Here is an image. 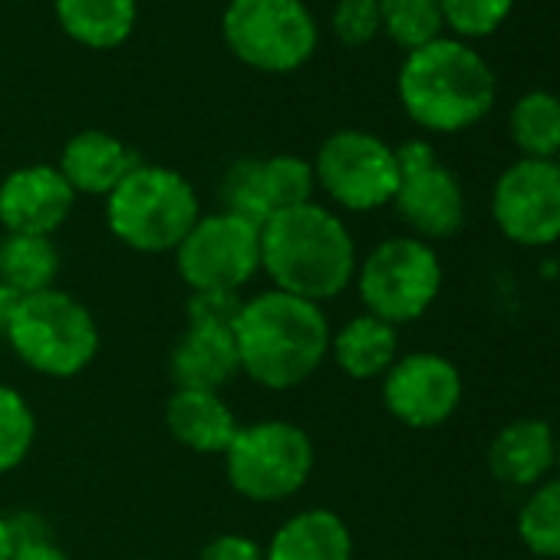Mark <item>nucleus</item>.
<instances>
[{
    "mask_svg": "<svg viewBox=\"0 0 560 560\" xmlns=\"http://www.w3.org/2000/svg\"><path fill=\"white\" fill-rule=\"evenodd\" d=\"M330 334L334 327L320 304L273 288L244 298L231 324L241 376L270 393L314 380L330 360Z\"/></svg>",
    "mask_w": 560,
    "mask_h": 560,
    "instance_id": "f257e3e1",
    "label": "nucleus"
},
{
    "mask_svg": "<svg viewBox=\"0 0 560 560\" xmlns=\"http://www.w3.org/2000/svg\"><path fill=\"white\" fill-rule=\"evenodd\" d=\"M357 267L353 231L330 205L307 201L260 224V273L270 277L273 291L324 307L347 294Z\"/></svg>",
    "mask_w": 560,
    "mask_h": 560,
    "instance_id": "f03ea898",
    "label": "nucleus"
},
{
    "mask_svg": "<svg viewBox=\"0 0 560 560\" xmlns=\"http://www.w3.org/2000/svg\"><path fill=\"white\" fill-rule=\"evenodd\" d=\"M396 96L422 132L455 136L478 126L494 109L498 77L471 44L439 37L406 54Z\"/></svg>",
    "mask_w": 560,
    "mask_h": 560,
    "instance_id": "7ed1b4c3",
    "label": "nucleus"
},
{
    "mask_svg": "<svg viewBox=\"0 0 560 560\" xmlns=\"http://www.w3.org/2000/svg\"><path fill=\"white\" fill-rule=\"evenodd\" d=\"M198 218L195 185L168 165L139 162L106 195V228L136 254H172Z\"/></svg>",
    "mask_w": 560,
    "mask_h": 560,
    "instance_id": "20e7f679",
    "label": "nucleus"
},
{
    "mask_svg": "<svg viewBox=\"0 0 560 560\" xmlns=\"http://www.w3.org/2000/svg\"><path fill=\"white\" fill-rule=\"evenodd\" d=\"M4 340L27 370L47 380H73L90 370L100 353L96 317L60 288L18 298Z\"/></svg>",
    "mask_w": 560,
    "mask_h": 560,
    "instance_id": "39448f33",
    "label": "nucleus"
},
{
    "mask_svg": "<svg viewBox=\"0 0 560 560\" xmlns=\"http://www.w3.org/2000/svg\"><path fill=\"white\" fill-rule=\"evenodd\" d=\"M224 478L244 501L277 504L304 491L314 475V439L291 419H257L228 445Z\"/></svg>",
    "mask_w": 560,
    "mask_h": 560,
    "instance_id": "423d86ee",
    "label": "nucleus"
},
{
    "mask_svg": "<svg viewBox=\"0 0 560 560\" xmlns=\"http://www.w3.org/2000/svg\"><path fill=\"white\" fill-rule=\"evenodd\" d=\"M221 40L247 70L288 77L320 47V27L304 0H228Z\"/></svg>",
    "mask_w": 560,
    "mask_h": 560,
    "instance_id": "0eeeda50",
    "label": "nucleus"
},
{
    "mask_svg": "<svg viewBox=\"0 0 560 560\" xmlns=\"http://www.w3.org/2000/svg\"><path fill=\"white\" fill-rule=\"evenodd\" d=\"M442 260L429 241L396 234L380 241L357 267V294L366 314L396 330L422 320L442 294Z\"/></svg>",
    "mask_w": 560,
    "mask_h": 560,
    "instance_id": "6e6552de",
    "label": "nucleus"
},
{
    "mask_svg": "<svg viewBox=\"0 0 560 560\" xmlns=\"http://www.w3.org/2000/svg\"><path fill=\"white\" fill-rule=\"evenodd\" d=\"M317 191L340 211L370 214L393 205L399 188L396 145L366 129L330 132L311 159Z\"/></svg>",
    "mask_w": 560,
    "mask_h": 560,
    "instance_id": "1a4fd4ad",
    "label": "nucleus"
},
{
    "mask_svg": "<svg viewBox=\"0 0 560 560\" xmlns=\"http://www.w3.org/2000/svg\"><path fill=\"white\" fill-rule=\"evenodd\" d=\"M172 254L182 284L191 294H241L260 273V224L228 208L208 214L201 211Z\"/></svg>",
    "mask_w": 560,
    "mask_h": 560,
    "instance_id": "9d476101",
    "label": "nucleus"
},
{
    "mask_svg": "<svg viewBox=\"0 0 560 560\" xmlns=\"http://www.w3.org/2000/svg\"><path fill=\"white\" fill-rule=\"evenodd\" d=\"M399 188L393 198L396 214L419 241H448L465 228V188L458 175L442 165L429 139H406L396 145Z\"/></svg>",
    "mask_w": 560,
    "mask_h": 560,
    "instance_id": "9b49d317",
    "label": "nucleus"
},
{
    "mask_svg": "<svg viewBox=\"0 0 560 560\" xmlns=\"http://www.w3.org/2000/svg\"><path fill=\"white\" fill-rule=\"evenodd\" d=\"M491 218L517 247H550L560 241V172L553 162L517 159L491 188Z\"/></svg>",
    "mask_w": 560,
    "mask_h": 560,
    "instance_id": "f8f14e48",
    "label": "nucleus"
},
{
    "mask_svg": "<svg viewBox=\"0 0 560 560\" xmlns=\"http://www.w3.org/2000/svg\"><path fill=\"white\" fill-rule=\"evenodd\" d=\"M465 399L462 370L442 353H406L383 376V406L406 429L445 425Z\"/></svg>",
    "mask_w": 560,
    "mask_h": 560,
    "instance_id": "ddd939ff",
    "label": "nucleus"
},
{
    "mask_svg": "<svg viewBox=\"0 0 560 560\" xmlns=\"http://www.w3.org/2000/svg\"><path fill=\"white\" fill-rule=\"evenodd\" d=\"M314 195H317V182H314L311 159L291 152L237 162L228 172L221 191L228 211L244 214L257 224H264L277 211L314 201Z\"/></svg>",
    "mask_w": 560,
    "mask_h": 560,
    "instance_id": "4468645a",
    "label": "nucleus"
},
{
    "mask_svg": "<svg viewBox=\"0 0 560 560\" xmlns=\"http://www.w3.org/2000/svg\"><path fill=\"white\" fill-rule=\"evenodd\" d=\"M77 205V191L57 165H21L0 182V224L8 234L54 237Z\"/></svg>",
    "mask_w": 560,
    "mask_h": 560,
    "instance_id": "2eb2a0df",
    "label": "nucleus"
},
{
    "mask_svg": "<svg viewBox=\"0 0 560 560\" xmlns=\"http://www.w3.org/2000/svg\"><path fill=\"white\" fill-rule=\"evenodd\" d=\"M557 462V435L547 419H511L488 445V468L501 485L534 488L550 478Z\"/></svg>",
    "mask_w": 560,
    "mask_h": 560,
    "instance_id": "dca6fc26",
    "label": "nucleus"
},
{
    "mask_svg": "<svg viewBox=\"0 0 560 560\" xmlns=\"http://www.w3.org/2000/svg\"><path fill=\"white\" fill-rule=\"evenodd\" d=\"M175 389H208L221 393L228 383L241 376L237 347L231 327H208V324H185L182 337L168 357Z\"/></svg>",
    "mask_w": 560,
    "mask_h": 560,
    "instance_id": "f3484780",
    "label": "nucleus"
},
{
    "mask_svg": "<svg viewBox=\"0 0 560 560\" xmlns=\"http://www.w3.org/2000/svg\"><path fill=\"white\" fill-rule=\"evenodd\" d=\"M139 165V155L113 132L106 129H83L77 132L63 152H60V175L70 182V188L86 198H106L132 168Z\"/></svg>",
    "mask_w": 560,
    "mask_h": 560,
    "instance_id": "a211bd4d",
    "label": "nucleus"
},
{
    "mask_svg": "<svg viewBox=\"0 0 560 560\" xmlns=\"http://www.w3.org/2000/svg\"><path fill=\"white\" fill-rule=\"evenodd\" d=\"M165 425L178 445L198 455H224L241 429L221 393L208 389H172L165 402Z\"/></svg>",
    "mask_w": 560,
    "mask_h": 560,
    "instance_id": "6ab92c4d",
    "label": "nucleus"
},
{
    "mask_svg": "<svg viewBox=\"0 0 560 560\" xmlns=\"http://www.w3.org/2000/svg\"><path fill=\"white\" fill-rule=\"evenodd\" d=\"M264 560H353V530L330 508H304L280 521Z\"/></svg>",
    "mask_w": 560,
    "mask_h": 560,
    "instance_id": "aec40b11",
    "label": "nucleus"
},
{
    "mask_svg": "<svg viewBox=\"0 0 560 560\" xmlns=\"http://www.w3.org/2000/svg\"><path fill=\"white\" fill-rule=\"evenodd\" d=\"M330 360L347 380H383L399 360V330L363 311L330 334Z\"/></svg>",
    "mask_w": 560,
    "mask_h": 560,
    "instance_id": "412c9836",
    "label": "nucleus"
},
{
    "mask_svg": "<svg viewBox=\"0 0 560 560\" xmlns=\"http://www.w3.org/2000/svg\"><path fill=\"white\" fill-rule=\"evenodd\" d=\"M60 31L86 50L122 47L139 24V0H54Z\"/></svg>",
    "mask_w": 560,
    "mask_h": 560,
    "instance_id": "4be33fe9",
    "label": "nucleus"
},
{
    "mask_svg": "<svg viewBox=\"0 0 560 560\" xmlns=\"http://www.w3.org/2000/svg\"><path fill=\"white\" fill-rule=\"evenodd\" d=\"M60 273V250L54 237L34 234H4L0 241V288H8L18 298L40 294L57 288Z\"/></svg>",
    "mask_w": 560,
    "mask_h": 560,
    "instance_id": "5701e85b",
    "label": "nucleus"
},
{
    "mask_svg": "<svg viewBox=\"0 0 560 560\" xmlns=\"http://www.w3.org/2000/svg\"><path fill=\"white\" fill-rule=\"evenodd\" d=\"M508 132L521 159L553 162L560 152V96L550 90H527L511 106Z\"/></svg>",
    "mask_w": 560,
    "mask_h": 560,
    "instance_id": "b1692460",
    "label": "nucleus"
},
{
    "mask_svg": "<svg viewBox=\"0 0 560 560\" xmlns=\"http://www.w3.org/2000/svg\"><path fill=\"white\" fill-rule=\"evenodd\" d=\"M517 537L534 557L560 560V475L530 488L517 508Z\"/></svg>",
    "mask_w": 560,
    "mask_h": 560,
    "instance_id": "393cba45",
    "label": "nucleus"
},
{
    "mask_svg": "<svg viewBox=\"0 0 560 560\" xmlns=\"http://www.w3.org/2000/svg\"><path fill=\"white\" fill-rule=\"evenodd\" d=\"M383 34L406 54L445 37L439 0H380Z\"/></svg>",
    "mask_w": 560,
    "mask_h": 560,
    "instance_id": "a878e982",
    "label": "nucleus"
},
{
    "mask_svg": "<svg viewBox=\"0 0 560 560\" xmlns=\"http://www.w3.org/2000/svg\"><path fill=\"white\" fill-rule=\"evenodd\" d=\"M37 442V416L21 389L0 383V475L21 468Z\"/></svg>",
    "mask_w": 560,
    "mask_h": 560,
    "instance_id": "bb28decb",
    "label": "nucleus"
},
{
    "mask_svg": "<svg viewBox=\"0 0 560 560\" xmlns=\"http://www.w3.org/2000/svg\"><path fill=\"white\" fill-rule=\"evenodd\" d=\"M514 4L517 0H439V11L445 31H452L455 40L468 44L498 34L514 14Z\"/></svg>",
    "mask_w": 560,
    "mask_h": 560,
    "instance_id": "cd10ccee",
    "label": "nucleus"
},
{
    "mask_svg": "<svg viewBox=\"0 0 560 560\" xmlns=\"http://www.w3.org/2000/svg\"><path fill=\"white\" fill-rule=\"evenodd\" d=\"M330 27L343 47H370L380 34V0H337Z\"/></svg>",
    "mask_w": 560,
    "mask_h": 560,
    "instance_id": "c85d7f7f",
    "label": "nucleus"
},
{
    "mask_svg": "<svg viewBox=\"0 0 560 560\" xmlns=\"http://www.w3.org/2000/svg\"><path fill=\"white\" fill-rule=\"evenodd\" d=\"M241 294H221V291H198L188 294L185 317L188 324H208V327H231L241 311Z\"/></svg>",
    "mask_w": 560,
    "mask_h": 560,
    "instance_id": "c756f323",
    "label": "nucleus"
},
{
    "mask_svg": "<svg viewBox=\"0 0 560 560\" xmlns=\"http://www.w3.org/2000/svg\"><path fill=\"white\" fill-rule=\"evenodd\" d=\"M198 560H264V547L247 534L224 530L201 547Z\"/></svg>",
    "mask_w": 560,
    "mask_h": 560,
    "instance_id": "7c9ffc66",
    "label": "nucleus"
},
{
    "mask_svg": "<svg viewBox=\"0 0 560 560\" xmlns=\"http://www.w3.org/2000/svg\"><path fill=\"white\" fill-rule=\"evenodd\" d=\"M18 534V544H14V553L11 560H73L60 544H54L44 530H14Z\"/></svg>",
    "mask_w": 560,
    "mask_h": 560,
    "instance_id": "2f4dec72",
    "label": "nucleus"
},
{
    "mask_svg": "<svg viewBox=\"0 0 560 560\" xmlns=\"http://www.w3.org/2000/svg\"><path fill=\"white\" fill-rule=\"evenodd\" d=\"M14 544H18L14 524H11V517L0 514V560H11V553H14Z\"/></svg>",
    "mask_w": 560,
    "mask_h": 560,
    "instance_id": "473e14b6",
    "label": "nucleus"
},
{
    "mask_svg": "<svg viewBox=\"0 0 560 560\" xmlns=\"http://www.w3.org/2000/svg\"><path fill=\"white\" fill-rule=\"evenodd\" d=\"M14 304H18V294H11L8 288H0V337H4V330H8Z\"/></svg>",
    "mask_w": 560,
    "mask_h": 560,
    "instance_id": "72a5a7b5",
    "label": "nucleus"
},
{
    "mask_svg": "<svg viewBox=\"0 0 560 560\" xmlns=\"http://www.w3.org/2000/svg\"><path fill=\"white\" fill-rule=\"evenodd\" d=\"M553 468L560 471V439H557V462H553Z\"/></svg>",
    "mask_w": 560,
    "mask_h": 560,
    "instance_id": "f704fd0d",
    "label": "nucleus"
},
{
    "mask_svg": "<svg viewBox=\"0 0 560 560\" xmlns=\"http://www.w3.org/2000/svg\"><path fill=\"white\" fill-rule=\"evenodd\" d=\"M553 165H557V172H560V152H557V159H553Z\"/></svg>",
    "mask_w": 560,
    "mask_h": 560,
    "instance_id": "c9c22d12",
    "label": "nucleus"
},
{
    "mask_svg": "<svg viewBox=\"0 0 560 560\" xmlns=\"http://www.w3.org/2000/svg\"><path fill=\"white\" fill-rule=\"evenodd\" d=\"M136 560H149V557H136Z\"/></svg>",
    "mask_w": 560,
    "mask_h": 560,
    "instance_id": "e433bc0d",
    "label": "nucleus"
}]
</instances>
